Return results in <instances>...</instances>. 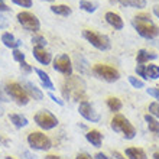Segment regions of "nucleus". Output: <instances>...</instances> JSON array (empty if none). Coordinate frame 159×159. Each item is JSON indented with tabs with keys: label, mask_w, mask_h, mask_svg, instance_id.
<instances>
[{
	"label": "nucleus",
	"mask_w": 159,
	"mask_h": 159,
	"mask_svg": "<svg viewBox=\"0 0 159 159\" xmlns=\"http://www.w3.org/2000/svg\"><path fill=\"white\" fill-rule=\"evenodd\" d=\"M48 97H49V98H51V100H52V101H54V103H57V104H58V106H64V101L61 100L59 97H57V96H55L54 93H48Z\"/></svg>",
	"instance_id": "obj_37"
},
{
	"label": "nucleus",
	"mask_w": 159,
	"mask_h": 159,
	"mask_svg": "<svg viewBox=\"0 0 159 159\" xmlns=\"http://www.w3.org/2000/svg\"><path fill=\"white\" fill-rule=\"evenodd\" d=\"M12 2L16 6H20V7H25V9L32 7V0H12Z\"/></svg>",
	"instance_id": "obj_32"
},
{
	"label": "nucleus",
	"mask_w": 159,
	"mask_h": 159,
	"mask_svg": "<svg viewBox=\"0 0 159 159\" xmlns=\"http://www.w3.org/2000/svg\"><path fill=\"white\" fill-rule=\"evenodd\" d=\"M22 87L25 88L26 94H28L30 98H34V100H36V101L43 100V93H42V90L36 87L34 83H30L28 80H23V81H22Z\"/></svg>",
	"instance_id": "obj_13"
},
{
	"label": "nucleus",
	"mask_w": 159,
	"mask_h": 159,
	"mask_svg": "<svg viewBox=\"0 0 159 159\" xmlns=\"http://www.w3.org/2000/svg\"><path fill=\"white\" fill-rule=\"evenodd\" d=\"M80 9H83L87 13H94L97 10V4L90 2V0H81L80 2Z\"/></svg>",
	"instance_id": "obj_27"
},
{
	"label": "nucleus",
	"mask_w": 159,
	"mask_h": 159,
	"mask_svg": "<svg viewBox=\"0 0 159 159\" xmlns=\"http://www.w3.org/2000/svg\"><path fill=\"white\" fill-rule=\"evenodd\" d=\"M4 159H15V158H10V156H6V158Z\"/></svg>",
	"instance_id": "obj_50"
},
{
	"label": "nucleus",
	"mask_w": 159,
	"mask_h": 159,
	"mask_svg": "<svg viewBox=\"0 0 159 159\" xmlns=\"http://www.w3.org/2000/svg\"><path fill=\"white\" fill-rule=\"evenodd\" d=\"M113 158H114V159H126L125 156L121 155L120 152H117V151H113Z\"/></svg>",
	"instance_id": "obj_40"
},
{
	"label": "nucleus",
	"mask_w": 159,
	"mask_h": 159,
	"mask_svg": "<svg viewBox=\"0 0 159 159\" xmlns=\"http://www.w3.org/2000/svg\"><path fill=\"white\" fill-rule=\"evenodd\" d=\"M83 38L85 39L90 45L94 46V48L98 51H109L110 46H111L110 39L107 35L98 34V32H94V30L84 29L83 30Z\"/></svg>",
	"instance_id": "obj_4"
},
{
	"label": "nucleus",
	"mask_w": 159,
	"mask_h": 159,
	"mask_svg": "<svg viewBox=\"0 0 159 159\" xmlns=\"http://www.w3.org/2000/svg\"><path fill=\"white\" fill-rule=\"evenodd\" d=\"M35 72H36L38 78L41 80V84L46 88V90H49V91L55 90V85H54V83L51 81V77L48 75V74H46L43 70H39V68H36V70H35Z\"/></svg>",
	"instance_id": "obj_19"
},
{
	"label": "nucleus",
	"mask_w": 159,
	"mask_h": 159,
	"mask_svg": "<svg viewBox=\"0 0 159 159\" xmlns=\"http://www.w3.org/2000/svg\"><path fill=\"white\" fill-rule=\"evenodd\" d=\"M153 159H159V152H155V153H153Z\"/></svg>",
	"instance_id": "obj_47"
},
{
	"label": "nucleus",
	"mask_w": 159,
	"mask_h": 159,
	"mask_svg": "<svg viewBox=\"0 0 159 159\" xmlns=\"http://www.w3.org/2000/svg\"><path fill=\"white\" fill-rule=\"evenodd\" d=\"M43 2H49V3H52V2H54V0H43Z\"/></svg>",
	"instance_id": "obj_49"
},
{
	"label": "nucleus",
	"mask_w": 159,
	"mask_h": 159,
	"mask_svg": "<svg viewBox=\"0 0 159 159\" xmlns=\"http://www.w3.org/2000/svg\"><path fill=\"white\" fill-rule=\"evenodd\" d=\"M125 155L129 159H148L146 152L140 149V148H127Z\"/></svg>",
	"instance_id": "obj_20"
},
{
	"label": "nucleus",
	"mask_w": 159,
	"mask_h": 159,
	"mask_svg": "<svg viewBox=\"0 0 159 159\" xmlns=\"http://www.w3.org/2000/svg\"><path fill=\"white\" fill-rule=\"evenodd\" d=\"M127 80H129L130 85H132L133 88H138V90H140V88L145 87V81H143V80H139L138 77L129 75V77H127Z\"/></svg>",
	"instance_id": "obj_28"
},
{
	"label": "nucleus",
	"mask_w": 159,
	"mask_h": 159,
	"mask_svg": "<svg viewBox=\"0 0 159 159\" xmlns=\"http://www.w3.org/2000/svg\"><path fill=\"white\" fill-rule=\"evenodd\" d=\"M28 145L35 151L45 152L52 148V140L42 132H32L28 134Z\"/></svg>",
	"instance_id": "obj_6"
},
{
	"label": "nucleus",
	"mask_w": 159,
	"mask_h": 159,
	"mask_svg": "<svg viewBox=\"0 0 159 159\" xmlns=\"http://www.w3.org/2000/svg\"><path fill=\"white\" fill-rule=\"evenodd\" d=\"M35 123L42 130H52L58 126V119L55 114H52L49 110H41L34 116Z\"/></svg>",
	"instance_id": "obj_8"
},
{
	"label": "nucleus",
	"mask_w": 159,
	"mask_h": 159,
	"mask_svg": "<svg viewBox=\"0 0 159 159\" xmlns=\"http://www.w3.org/2000/svg\"><path fill=\"white\" fill-rule=\"evenodd\" d=\"M0 143H3V145H7V143H9V140H7V139H4L3 136L0 134Z\"/></svg>",
	"instance_id": "obj_45"
},
{
	"label": "nucleus",
	"mask_w": 159,
	"mask_h": 159,
	"mask_svg": "<svg viewBox=\"0 0 159 159\" xmlns=\"http://www.w3.org/2000/svg\"><path fill=\"white\" fill-rule=\"evenodd\" d=\"M52 67L55 71H58L59 74H62L65 77H71L74 67H72V61L67 54H61L58 57H55L52 59Z\"/></svg>",
	"instance_id": "obj_10"
},
{
	"label": "nucleus",
	"mask_w": 159,
	"mask_h": 159,
	"mask_svg": "<svg viewBox=\"0 0 159 159\" xmlns=\"http://www.w3.org/2000/svg\"><path fill=\"white\" fill-rule=\"evenodd\" d=\"M0 101H2V103H9V101H10V97L7 96L6 90H4L2 85H0Z\"/></svg>",
	"instance_id": "obj_34"
},
{
	"label": "nucleus",
	"mask_w": 159,
	"mask_h": 159,
	"mask_svg": "<svg viewBox=\"0 0 159 159\" xmlns=\"http://www.w3.org/2000/svg\"><path fill=\"white\" fill-rule=\"evenodd\" d=\"M43 159H62L61 156H58V155H46Z\"/></svg>",
	"instance_id": "obj_43"
},
{
	"label": "nucleus",
	"mask_w": 159,
	"mask_h": 159,
	"mask_svg": "<svg viewBox=\"0 0 159 159\" xmlns=\"http://www.w3.org/2000/svg\"><path fill=\"white\" fill-rule=\"evenodd\" d=\"M13 59L17 61L19 64L23 62V61H25V54H23L20 49H13Z\"/></svg>",
	"instance_id": "obj_31"
},
{
	"label": "nucleus",
	"mask_w": 159,
	"mask_h": 159,
	"mask_svg": "<svg viewBox=\"0 0 159 159\" xmlns=\"http://www.w3.org/2000/svg\"><path fill=\"white\" fill-rule=\"evenodd\" d=\"M17 22L22 25V28H25L26 30H30V32H38L41 29V22L34 13L28 12V10H23V12H19L16 16Z\"/></svg>",
	"instance_id": "obj_9"
},
{
	"label": "nucleus",
	"mask_w": 159,
	"mask_h": 159,
	"mask_svg": "<svg viewBox=\"0 0 159 159\" xmlns=\"http://www.w3.org/2000/svg\"><path fill=\"white\" fill-rule=\"evenodd\" d=\"M20 71L25 72V74H30V72L34 71V68L30 67V65L26 62V61H23V62H20Z\"/></svg>",
	"instance_id": "obj_35"
},
{
	"label": "nucleus",
	"mask_w": 159,
	"mask_h": 159,
	"mask_svg": "<svg viewBox=\"0 0 159 159\" xmlns=\"http://www.w3.org/2000/svg\"><path fill=\"white\" fill-rule=\"evenodd\" d=\"M153 15H155V16L159 19V4H158V6H155V7H153Z\"/></svg>",
	"instance_id": "obj_44"
},
{
	"label": "nucleus",
	"mask_w": 159,
	"mask_h": 159,
	"mask_svg": "<svg viewBox=\"0 0 159 159\" xmlns=\"http://www.w3.org/2000/svg\"><path fill=\"white\" fill-rule=\"evenodd\" d=\"M110 2H111V3H117V0H110Z\"/></svg>",
	"instance_id": "obj_48"
},
{
	"label": "nucleus",
	"mask_w": 159,
	"mask_h": 159,
	"mask_svg": "<svg viewBox=\"0 0 159 159\" xmlns=\"http://www.w3.org/2000/svg\"><path fill=\"white\" fill-rule=\"evenodd\" d=\"M0 12L3 13V12H10V7H7L4 3H0Z\"/></svg>",
	"instance_id": "obj_41"
},
{
	"label": "nucleus",
	"mask_w": 159,
	"mask_h": 159,
	"mask_svg": "<svg viewBox=\"0 0 159 159\" xmlns=\"http://www.w3.org/2000/svg\"><path fill=\"white\" fill-rule=\"evenodd\" d=\"M78 113L80 116H83L87 121H91V123H98L101 120V116L98 111H96V109L93 107V104L87 100L80 101L78 104Z\"/></svg>",
	"instance_id": "obj_11"
},
{
	"label": "nucleus",
	"mask_w": 159,
	"mask_h": 159,
	"mask_svg": "<svg viewBox=\"0 0 159 159\" xmlns=\"http://www.w3.org/2000/svg\"><path fill=\"white\" fill-rule=\"evenodd\" d=\"M136 74L143 80H158L159 78V65L149 64V65H139L136 67Z\"/></svg>",
	"instance_id": "obj_12"
},
{
	"label": "nucleus",
	"mask_w": 159,
	"mask_h": 159,
	"mask_svg": "<svg viewBox=\"0 0 159 159\" xmlns=\"http://www.w3.org/2000/svg\"><path fill=\"white\" fill-rule=\"evenodd\" d=\"M0 3H3V0H0Z\"/></svg>",
	"instance_id": "obj_51"
},
{
	"label": "nucleus",
	"mask_w": 159,
	"mask_h": 159,
	"mask_svg": "<svg viewBox=\"0 0 159 159\" xmlns=\"http://www.w3.org/2000/svg\"><path fill=\"white\" fill-rule=\"evenodd\" d=\"M3 114H4V109L2 107V104H0V116H3Z\"/></svg>",
	"instance_id": "obj_46"
},
{
	"label": "nucleus",
	"mask_w": 159,
	"mask_h": 159,
	"mask_svg": "<svg viewBox=\"0 0 159 159\" xmlns=\"http://www.w3.org/2000/svg\"><path fill=\"white\" fill-rule=\"evenodd\" d=\"M156 58H158V55L148 49H139L138 54H136V62L139 65H145V64L151 62V61H155Z\"/></svg>",
	"instance_id": "obj_15"
},
{
	"label": "nucleus",
	"mask_w": 159,
	"mask_h": 159,
	"mask_svg": "<svg viewBox=\"0 0 159 159\" xmlns=\"http://www.w3.org/2000/svg\"><path fill=\"white\" fill-rule=\"evenodd\" d=\"M107 107H109L110 111L117 113V111L121 110V107H123V103H121V100L117 98V97H109L107 98Z\"/></svg>",
	"instance_id": "obj_25"
},
{
	"label": "nucleus",
	"mask_w": 159,
	"mask_h": 159,
	"mask_svg": "<svg viewBox=\"0 0 159 159\" xmlns=\"http://www.w3.org/2000/svg\"><path fill=\"white\" fill-rule=\"evenodd\" d=\"M62 94L65 100L83 101V97L85 94V83L80 77H68V80L62 85Z\"/></svg>",
	"instance_id": "obj_2"
},
{
	"label": "nucleus",
	"mask_w": 159,
	"mask_h": 159,
	"mask_svg": "<svg viewBox=\"0 0 159 159\" xmlns=\"http://www.w3.org/2000/svg\"><path fill=\"white\" fill-rule=\"evenodd\" d=\"M22 156H25V159H35V158H36V156L32 155V153H29V152H23V153H22Z\"/></svg>",
	"instance_id": "obj_42"
},
{
	"label": "nucleus",
	"mask_w": 159,
	"mask_h": 159,
	"mask_svg": "<svg viewBox=\"0 0 159 159\" xmlns=\"http://www.w3.org/2000/svg\"><path fill=\"white\" fill-rule=\"evenodd\" d=\"M149 114L159 120V103L158 101H153V103L149 104Z\"/></svg>",
	"instance_id": "obj_30"
},
{
	"label": "nucleus",
	"mask_w": 159,
	"mask_h": 159,
	"mask_svg": "<svg viewBox=\"0 0 159 159\" xmlns=\"http://www.w3.org/2000/svg\"><path fill=\"white\" fill-rule=\"evenodd\" d=\"M9 120L13 123V126L15 127H17V129H22V127H26V126L29 125V121H28V119L25 117V116H22V114H17V113H13L9 116Z\"/></svg>",
	"instance_id": "obj_24"
},
{
	"label": "nucleus",
	"mask_w": 159,
	"mask_h": 159,
	"mask_svg": "<svg viewBox=\"0 0 159 159\" xmlns=\"http://www.w3.org/2000/svg\"><path fill=\"white\" fill-rule=\"evenodd\" d=\"M9 26V20H7V17L4 16L3 13L0 12V29H6Z\"/></svg>",
	"instance_id": "obj_36"
},
{
	"label": "nucleus",
	"mask_w": 159,
	"mask_h": 159,
	"mask_svg": "<svg viewBox=\"0 0 159 159\" xmlns=\"http://www.w3.org/2000/svg\"><path fill=\"white\" fill-rule=\"evenodd\" d=\"M145 121H146L149 132L159 136V120L158 119H155L153 116H151V114L148 113V114H145Z\"/></svg>",
	"instance_id": "obj_23"
},
{
	"label": "nucleus",
	"mask_w": 159,
	"mask_h": 159,
	"mask_svg": "<svg viewBox=\"0 0 159 159\" xmlns=\"http://www.w3.org/2000/svg\"><path fill=\"white\" fill-rule=\"evenodd\" d=\"M133 28L145 39H155L159 35V28L151 20L148 13H140L133 17Z\"/></svg>",
	"instance_id": "obj_1"
},
{
	"label": "nucleus",
	"mask_w": 159,
	"mask_h": 159,
	"mask_svg": "<svg viewBox=\"0 0 159 159\" xmlns=\"http://www.w3.org/2000/svg\"><path fill=\"white\" fill-rule=\"evenodd\" d=\"M35 59L38 61L42 65H49L52 62V55L45 49V48H38V46H34V51H32Z\"/></svg>",
	"instance_id": "obj_14"
},
{
	"label": "nucleus",
	"mask_w": 159,
	"mask_h": 159,
	"mask_svg": "<svg viewBox=\"0 0 159 159\" xmlns=\"http://www.w3.org/2000/svg\"><path fill=\"white\" fill-rule=\"evenodd\" d=\"M6 93H7V96L15 100V103L19 106H26L29 103L30 97L26 94L25 88L22 87V84L19 83H7L6 84V87H4Z\"/></svg>",
	"instance_id": "obj_5"
},
{
	"label": "nucleus",
	"mask_w": 159,
	"mask_h": 159,
	"mask_svg": "<svg viewBox=\"0 0 159 159\" xmlns=\"http://www.w3.org/2000/svg\"><path fill=\"white\" fill-rule=\"evenodd\" d=\"M2 42L4 43V46H7L10 49H19V46L22 45V41L20 39H16L15 38V35L10 34V32H4L2 35Z\"/></svg>",
	"instance_id": "obj_17"
},
{
	"label": "nucleus",
	"mask_w": 159,
	"mask_h": 159,
	"mask_svg": "<svg viewBox=\"0 0 159 159\" xmlns=\"http://www.w3.org/2000/svg\"><path fill=\"white\" fill-rule=\"evenodd\" d=\"M120 4L127 6V7H134V9H143L146 7V0H117Z\"/></svg>",
	"instance_id": "obj_26"
},
{
	"label": "nucleus",
	"mask_w": 159,
	"mask_h": 159,
	"mask_svg": "<svg viewBox=\"0 0 159 159\" xmlns=\"http://www.w3.org/2000/svg\"><path fill=\"white\" fill-rule=\"evenodd\" d=\"M51 12L58 15V16L67 17L72 13V9L68 4H54V6H51Z\"/></svg>",
	"instance_id": "obj_22"
},
{
	"label": "nucleus",
	"mask_w": 159,
	"mask_h": 159,
	"mask_svg": "<svg viewBox=\"0 0 159 159\" xmlns=\"http://www.w3.org/2000/svg\"><path fill=\"white\" fill-rule=\"evenodd\" d=\"M75 159H94V156H91L90 153H87V152H81V153H78V155L75 156Z\"/></svg>",
	"instance_id": "obj_38"
},
{
	"label": "nucleus",
	"mask_w": 159,
	"mask_h": 159,
	"mask_svg": "<svg viewBox=\"0 0 159 159\" xmlns=\"http://www.w3.org/2000/svg\"><path fill=\"white\" fill-rule=\"evenodd\" d=\"M32 43H34V46H38V48H45L48 42L42 35H35V36H32Z\"/></svg>",
	"instance_id": "obj_29"
},
{
	"label": "nucleus",
	"mask_w": 159,
	"mask_h": 159,
	"mask_svg": "<svg viewBox=\"0 0 159 159\" xmlns=\"http://www.w3.org/2000/svg\"><path fill=\"white\" fill-rule=\"evenodd\" d=\"M104 19L111 28H114V29H117V30L123 29V26H125V22L120 17V15H117V13H114V12H107Z\"/></svg>",
	"instance_id": "obj_16"
},
{
	"label": "nucleus",
	"mask_w": 159,
	"mask_h": 159,
	"mask_svg": "<svg viewBox=\"0 0 159 159\" xmlns=\"http://www.w3.org/2000/svg\"><path fill=\"white\" fill-rule=\"evenodd\" d=\"M110 127L116 132V133H121L123 138L127 139V140H132L136 136V129L134 126L130 123L125 116L121 114H114V117L111 119V123H110Z\"/></svg>",
	"instance_id": "obj_3"
},
{
	"label": "nucleus",
	"mask_w": 159,
	"mask_h": 159,
	"mask_svg": "<svg viewBox=\"0 0 159 159\" xmlns=\"http://www.w3.org/2000/svg\"><path fill=\"white\" fill-rule=\"evenodd\" d=\"M146 93L149 94V96H152L155 100H158V103H159V88L158 87H149L146 90Z\"/></svg>",
	"instance_id": "obj_33"
},
{
	"label": "nucleus",
	"mask_w": 159,
	"mask_h": 159,
	"mask_svg": "<svg viewBox=\"0 0 159 159\" xmlns=\"http://www.w3.org/2000/svg\"><path fill=\"white\" fill-rule=\"evenodd\" d=\"M93 74L100 80H104L107 83H114L120 78V72L116 68L106 65V64H96L93 67Z\"/></svg>",
	"instance_id": "obj_7"
},
{
	"label": "nucleus",
	"mask_w": 159,
	"mask_h": 159,
	"mask_svg": "<svg viewBox=\"0 0 159 159\" xmlns=\"http://www.w3.org/2000/svg\"><path fill=\"white\" fill-rule=\"evenodd\" d=\"M94 159H114V158H110V156H107L106 153H103V152H98V153L94 155Z\"/></svg>",
	"instance_id": "obj_39"
},
{
	"label": "nucleus",
	"mask_w": 159,
	"mask_h": 159,
	"mask_svg": "<svg viewBox=\"0 0 159 159\" xmlns=\"http://www.w3.org/2000/svg\"><path fill=\"white\" fill-rule=\"evenodd\" d=\"M75 65V68L80 71V74H87L88 72V61L84 58L83 55H75V58H74V64H72V67Z\"/></svg>",
	"instance_id": "obj_21"
},
{
	"label": "nucleus",
	"mask_w": 159,
	"mask_h": 159,
	"mask_svg": "<svg viewBox=\"0 0 159 159\" xmlns=\"http://www.w3.org/2000/svg\"><path fill=\"white\" fill-rule=\"evenodd\" d=\"M85 139H87V142H90L94 148H100L101 143H103V134L96 129L87 132V133H85Z\"/></svg>",
	"instance_id": "obj_18"
}]
</instances>
